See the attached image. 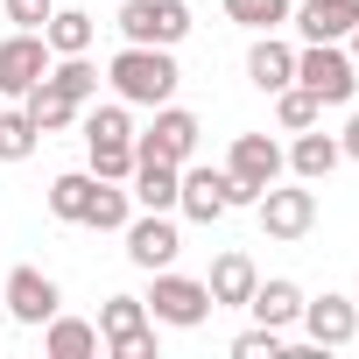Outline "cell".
I'll use <instances>...</instances> for the list:
<instances>
[{"instance_id":"1","label":"cell","mask_w":359,"mask_h":359,"mask_svg":"<svg viewBox=\"0 0 359 359\" xmlns=\"http://www.w3.org/2000/svg\"><path fill=\"white\" fill-rule=\"evenodd\" d=\"M113 92L127 99V106H169L176 99V78H184V71H176V57L169 50H155V43H127L120 57H113Z\"/></svg>"},{"instance_id":"2","label":"cell","mask_w":359,"mask_h":359,"mask_svg":"<svg viewBox=\"0 0 359 359\" xmlns=\"http://www.w3.org/2000/svg\"><path fill=\"white\" fill-rule=\"evenodd\" d=\"M120 36L127 43L176 50V43L191 36V8H184V0H120Z\"/></svg>"},{"instance_id":"3","label":"cell","mask_w":359,"mask_h":359,"mask_svg":"<svg viewBox=\"0 0 359 359\" xmlns=\"http://www.w3.org/2000/svg\"><path fill=\"white\" fill-rule=\"evenodd\" d=\"M296 85H310L324 106H345L359 92V64L338 43H310V50H296Z\"/></svg>"},{"instance_id":"4","label":"cell","mask_w":359,"mask_h":359,"mask_svg":"<svg viewBox=\"0 0 359 359\" xmlns=\"http://www.w3.org/2000/svg\"><path fill=\"white\" fill-rule=\"evenodd\" d=\"M141 303H148L155 324H176V331H191V324L212 317V289L191 282V275H169V268H155V289H148Z\"/></svg>"},{"instance_id":"5","label":"cell","mask_w":359,"mask_h":359,"mask_svg":"<svg viewBox=\"0 0 359 359\" xmlns=\"http://www.w3.org/2000/svg\"><path fill=\"white\" fill-rule=\"evenodd\" d=\"M99 338H106L113 359H155L148 303H141V296H106V310H99Z\"/></svg>"},{"instance_id":"6","label":"cell","mask_w":359,"mask_h":359,"mask_svg":"<svg viewBox=\"0 0 359 359\" xmlns=\"http://www.w3.org/2000/svg\"><path fill=\"white\" fill-rule=\"evenodd\" d=\"M233 205H247V198H240V184H233L226 169H184V176H176V212H184V219L212 226V219H226Z\"/></svg>"},{"instance_id":"7","label":"cell","mask_w":359,"mask_h":359,"mask_svg":"<svg viewBox=\"0 0 359 359\" xmlns=\"http://www.w3.org/2000/svg\"><path fill=\"white\" fill-rule=\"evenodd\" d=\"M198 155V113H184V106H155V127L134 141V162H176L184 169Z\"/></svg>"},{"instance_id":"8","label":"cell","mask_w":359,"mask_h":359,"mask_svg":"<svg viewBox=\"0 0 359 359\" xmlns=\"http://www.w3.org/2000/svg\"><path fill=\"white\" fill-rule=\"evenodd\" d=\"M254 205H261V233L268 240H303L317 226V191H303V184H268Z\"/></svg>"},{"instance_id":"9","label":"cell","mask_w":359,"mask_h":359,"mask_svg":"<svg viewBox=\"0 0 359 359\" xmlns=\"http://www.w3.org/2000/svg\"><path fill=\"white\" fill-rule=\"evenodd\" d=\"M50 78V43L43 29H15L8 43H0V99H22L29 85Z\"/></svg>"},{"instance_id":"10","label":"cell","mask_w":359,"mask_h":359,"mask_svg":"<svg viewBox=\"0 0 359 359\" xmlns=\"http://www.w3.org/2000/svg\"><path fill=\"white\" fill-rule=\"evenodd\" d=\"M226 176L240 184V198L254 205L268 184H282V148H275L268 134H240V141H233V155H226Z\"/></svg>"},{"instance_id":"11","label":"cell","mask_w":359,"mask_h":359,"mask_svg":"<svg viewBox=\"0 0 359 359\" xmlns=\"http://www.w3.org/2000/svg\"><path fill=\"white\" fill-rule=\"evenodd\" d=\"M0 303H8V317H22V324H50L64 296H57V282H50L43 268H15L8 289H0Z\"/></svg>"},{"instance_id":"12","label":"cell","mask_w":359,"mask_h":359,"mask_svg":"<svg viewBox=\"0 0 359 359\" xmlns=\"http://www.w3.org/2000/svg\"><path fill=\"white\" fill-rule=\"evenodd\" d=\"M120 233H127V261H134V268H148V275H155V268H169V261H176V247H184V240H176V226H169L162 212L127 219Z\"/></svg>"},{"instance_id":"13","label":"cell","mask_w":359,"mask_h":359,"mask_svg":"<svg viewBox=\"0 0 359 359\" xmlns=\"http://www.w3.org/2000/svg\"><path fill=\"white\" fill-rule=\"evenodd\" d=\"M303 331H310V345L324 352V345H352V331H359V310L345 303V296H317V303H303Z\"/></svg>"},{"instance_id":"14","label":"cell","mask_w":359,"mask_h":359,"mask_svg":"<svg viewBox=\"0 0 359 359\" xmlns=\"http://www.w3.org/2000/svg\"><path fill=\"white\" fill-rule=\"evenodd\" d=\"M296 29H303V43H345L359 29V0H303Z\"/></svg>"},{"instance_id":"15","label":"cell","mask_w":359,"mask_h":359,"mask_svg":"<svg viewBox=\"0 0 359 359\" xmlns=\"http://www.w3.org/2000/svg\"><path fill=\"white\" fill-rule=\"evenodd\" d=\"M282 162L303 176V184H324V176L345 162V148H338V134H310V127H303V134H296V148H289Z\"/></svg>"},{"instance_id":"16","label":"cell","mask_w":359,"mask_h":359,"mask_svg":"<svg viewBox=\"0 0 359 359\" xmlns=\"http://www.w3.org/2000/svg\"><path fill=\"white\" fill-rule=\"evenodd\" d=\"M247 78H254L261 92H282V85L296 78V50H289V43H275V29H268V36L247 50Z\"/></svg>"},{"instance_id":"17","label":"cell","mask_w":359,"mask_h":359,"mask_svg":"<svg viewBox=\"0 0 359 359\" xmlns=\"http://www.w3.org/2000/svg\"><path fill=\"white\" fill-rule=\"evenodd\" d=\"M106 338H99V324H85V317H50L43 324V352L50 359H92Z\"/></svg>"},{"instance_id":"18","label":"cell","mask_w":359,"mask_h":359,"mask_svg":"<svg viewBox=\"0 0 359 359\" xmlns=\"http://www.w3.org/2000/svg\"><path fill=\"white\" fill-rule=\"evenodd\" d=\"M22 106H29L36 134H64V127L78 120V99H71V92H57L50 78H43V85H29V92H22Z\"/></svg>"},{"instance_id":"19","label":"cell","mask_w":359,"mask_h":359,"mask_svg":"<svg viewBox=\"0 0 359 359\" xmlns=\"http://www.w3.org/2000/svg\"><path fill=\"white\" fill-rule=\"evenodd\" d=\"M254 282H261V275H254V261H247V254H219V261H212V275H205L212 310H219V303H247V296H254Z\"/></svg>"},{"instance_id":"20","label":"cell","mask_w":359,"mask_h":359,"mask_svg":"<svg viewBox=\"0 0 359 359\" xmlns=\"http://www.w3.org/2000/svg\"><path fill=\"white\" fill-rule=\"evenodd\" d=\"M247 310H254L261 324H275V331H289V324L303 317V289H296V282H254V296H247Z\"/></svg>"},{"instance_id":"21","label":"cell","mask_w":359,"mask_h":359,"mask_svg":"<svg viewBox=\"0 0 359 359\" xmlns=\"http://www.w3.org/2000/svg\"><path fill=\"white\" fill-rule=\"evenodd\" d=\"M92 191H99V176H92V169H71V176H57V184H50V212H57L64 226H85Z\"/></svg>"},{"instance_id":"22","label":"cell","mask_w":359,"mask_h":359,"mask_svg":"<svg viewBox=\"0 0 359 359\" xmlns=\"http://www.w3.org/2000/svg\"><path fill=\"white\" fill-rule=\"evenodd\" d=\"M43 43H50V57H85V50H92V15L57 8V15L43 22Z\"/></svg>"},{"instance_id":"23","label":"cell","mask_w":359,"mask_h":359,"mask_svg":"<svg viewBox=\"0 0 359 359\" xmlns=\"http://www.w3.org/2000/svg\"><path fill=\"white\" fill-rule=\"evenodd\" d=\"M176 176H184L176 162H134V198H141L148 212H169V205H176Z\"/></svg>"},{"instance_id":"24","label":"cell","mask_w":359,"mask_h":359,"mask_svg":"<svg viewBox=\"0 0 359 359\" xmlns=\"http://www.w3.org/2000/svg\"><path fill=\"white\" fill-rule=\"evenodd\" d=\"M317 113H324V99H317L310 85H296V78H289V85L275 92V120H282L289 134H303V127H317Z\"/></svg>"},{"instance_id":"25","label":"cell","mask_w":359,"mask_h":359,"mask_svg":"<svg viewBox=\"0 0 359 359\" xmlns=\"http://www.w3.org/2000/svg\"><path fill=\"white\" fill-rule=\"evenodd\" d=\"M127 219H134V212H127V191L99 176V191H92V212H85V226H92V233H120Z\"/></svg>"},{"instance_id":"26","label":"cell","mask_w":359,"mask_h":359,"mask_svg":"<svg viewBox=\"0 0 359 359\" xmlns=\"http://www.w3.org/2000/svg\"><path fill=\"white\" fill-rule=\"evenodd\" d=\"M36 155V120H29V106L22 113H0V162H29Z\"/></svg>"},{"instance_id":"27","label":"cell","mask_w":359,"mask_h":359,"mask_svg":"<svg viewBox=\"0 0 359 359\" xmlns=\"http://www.w3.org/2000/svg\"><path fill=\"white\" fill-rule=\"evenodd\" d=\"M85 148H92V176H106V184L134 176V141H85Z\"/></svg>"},{"instance_id":"28","label":"cell","mask_w":359,"mask_h":359,"mask_svg":"<svg viewBox=\"0 0 359 359\" xmlns=\"http://www.w3.org/2000/svg\"><path fill=\"white\" fill-rule=\"evenodd\" d=\"M50 85H57V92H71V99L85 106V99L99 92V71H92L85 57H57V64H50Z\"/></svg>"},{"instance_id":"29","label":"cell","mask_w":359,"mask_h":359,"mask_svg":"<svg viewBox=\"0 0 359 359\" xmlns=\"http://www.w3.org/2000/svg\"><path fill=\"white\" fill-rule=\"evenodd\" d=\"M85 141H134L127 99H120V106H92V113H85Z\"/></svg>"},{"instance_id":"30","label":"cell","mask_w":359,"mask_h":359,"mask_svg":"<svg viewBox=\"0 0 359 359\" xmlns=\"http://www.w3.org/2000/svg\"><path fill=\"white\" fill-rule=\"evenodd\" d=\"M226 15L240 29H282L289 22V0H226Z\"/></svg>"},{"instance_id":"31","label":"cell","mask_w":359,"mask_h":359,"mask_svg":"<svg viewBox=\"0 0 359 359\" xmlns=\"http://www.w3.org/2000/svg\"><path fill=\"white\" fill-rule=\"evenodd\" d=\"M233 359H282V331H275V324L240 331V338H233Z\"/></svg>"},{"instance_id":"32","label":"cell","mask_w":359,"mask_h":359,"mask_svg":"<svg viewBox=\"0 0 359 359\" xmlns=\"http://www.w3.org/2000/svg\"><path fill=\"white\" fill-rule=\"evenodd\" d=\"M0 15L22 22V29H43V22L57 15V0H0Z\"/></svg>"},{"instance_id":"33","label":"cell","mask_w":359,"mask_h":359,"mask_svg":"<svg viewBox=\"0 0 359 359\" xmlns=\"http://www.w3.org/2000/svg\"><path fill=\"white\" fill-rule=\"evenodd\" d=\"M338 148H345V155H352V162H359V113H352V120H345V134H338Z\"/></svg>"},{"instance_id":"34","label":"cell","mask_w":359,"mask_h":359,"mask_svg":"<svg viewBox=\"0 0 359 359\" xmlns=\"http://www.w3.org/2000/svg\"><path fill=\"white\" fill-rule=\"evenodd\" d=\"M345 43H352V50H345V57H352V64H359V29H352V36H345Z\"/></svg>"},{"instance_id":"35","label":"cell","mask_w":359,"mask_h":359,"mask_svg":"<svg viewBox=\"0 0 359 359\" xmlns=\"http://www.w3.org/2000/svg\"><path fill=\"white\" fill-rule=\"evenodd\" d=\"M0 324H8V303H0Z\"/></svg>"}]
</instances>
